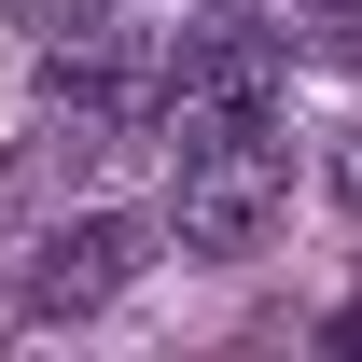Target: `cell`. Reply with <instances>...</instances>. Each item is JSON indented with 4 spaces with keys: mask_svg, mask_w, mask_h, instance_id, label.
Returning a JSON list of instances; mask_svg holds the SVG:
<instances>
[{
    "mask_svg": "<svg viewBox=\"0 0 362 362\" xmlns=\"http://www.w3.org/2000/svg\"><path fill=\"white\" fill-rule=\"evenodd\" d=\"M279 98H293V42L251 28V14H195L153 42V139H237V126H279Z\"/></svg>",
    "mask_w": 362,
    "mask_h": 362,
    "instance_id": "obj_1",
    "label": "cell"
},
{
    "mask_svg": "<svg viewBox=\"0 0 362 362\" xmlns=\"http://www.w3.org/2000/svg\"><path fill=\"white\" fill-rule=\"evenodd\" d=\"M279 209H293V153H279V126H237V139H181V181H168L153 237H181L195 265H251Z\"/></svg>",
    "mask_w": 362,
    "mask_h": 362,
    "instance_id": "obj_2",
    "label": "cell"
},
{
    "mask_svg": "<svg viewBox=\"0 0 362 362\" xmlns=\"http://www.w3.org/2000/svg\"><path fill=\"white\" fill-rule=\"evenodd\" d=\"M139 265H153V223H139V209H84V223H56L42 251H28V320H84V307H112Z\"/></svg>",
    "mask_w": 362,
    "mask_h": 362,
    "instance_id": "obj_3",
    "label": "cell"
},
{
    "mask_svg": "<svg viewBox=\"0 0 362 362\" xmlns=\"http://www.w3.org/2000/svg\"><path fill=\"white\" fill-rule=\"evenodd\" d=\"M279 28L307 56H362V0H279Z\"/></svg>",
    "mask_w": 362,
    "mask_h": 362,
    "instance_id": "obj_4",
    "label": "cell"
},
{
    "mask_svg": "<svg viewBox=\"0 0 362 362\" xmlns=\"http://www.w3.org/2000/svg\"><path fill=\"white\" fill-rule=\"evenodd\" d=\"M334 195H349V223H362V126L334 139Z\"/></svg>",
    "mask_w": 362,
    "mask_h": 362,
    "instance_id": "obj_5",
    "label": "cell"
},
{
    "mask_svg": "<svg viewBox=\"0 0 362 362\" xmlns=\"http://www.w3.org/2000/svg\"><path fill=\"white\" fill-rule=\"evenodd\" d=\"M0 195H14V168H0Z\"/></svg>",
    "mask_w": 362,
    "mask_h": 362,
    "instance_id": "obj_6",
    "label": "cell"
}]
</instances>
